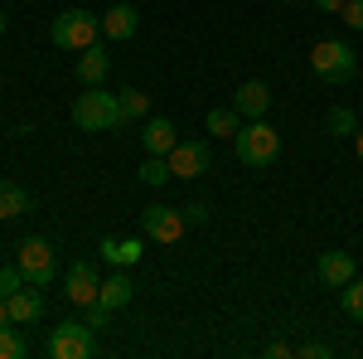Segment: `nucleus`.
Here are the masks:
<instances>
[{
  "label": "nucleus",
  "mask_w": 363,
  "mask_h": 359,
  "mask_svg": "<svg viewBox=\"0 0 363 359\" xmlns=\"http://www.w3.org/2000/svg\"><path fill=\"white\" fill-rule=\"evenodd\" d=\"M233 151H238V161L247 170H267V166H277V156H281V132L267 117H252V122H242V132L233 136Z\"/></svg>",
  "instance_id": "1"
},
{
  "label": "nucleus",
  "mask_w": 363,
  "mask_h": 359,
  "mask_svg": "<svg viewBox=\"0 0 363 359\" xmlns=\"http://www.w3.org/2000/svg\"><path fill=\"white\" fill-rule=\"evenodd\" d=\"M73 127L78 132H116V127H126L121 97L116 92H102V87H87L83 97L73 102Z\"/></svg>",
  "instance_id": "2"
},
{
  "label": "nucleus",
  "mask_w": 363,
  "mask_h": 359,
  "mask_svg": "<svg viewBox=\"0 0 363 359\" xmlns=\"http://www.w3.org/2000/svg\"><path fill=\"white\" fill-rule=\"evenodd\" d=\"M97 34H102V15H92V10H63V15H54V44L68 49V54L92 49Z\"/></svg>",
  "instance_id": "3"
},
{
  "label": "nucleus",
  "mask_w": 363,
  "mask_h": 359,
  "mask_svg": "<svg viewBox=\"0 0 363 359\" xmlns=\"http://www.w3.org/2000/svg\"><path fill=\"white\" fill-rule=\"evenodd\" d=\"M310 68L325 78V83H354V73H359V58L354 49L344 44V39H320L315 49H310Z\"/></svg>",
  "instance_id": "4"
},
{
  "label": "nucleus",
  "mask_w": 363,
  "mask_h": 359,
  "mask_svg": "<svg viewBox=\"0 0 363 359\" xmlns=\"http://www.w3.org/2000/svg\"><path fill=\"white\" fill-rule=\"evenodd\" d=\"M49 359H92L97 350V331L87 326V321H58L54 331H49Z\"/></svg>",
  "instance_id": "5"
},
{
  "label": "nucleus",
  "mask_w": 363,
  "mask_h": 359,
  "mask_svg": "<svg viewBox=\"0 0 363 359\" xmlns=\"http://www.w3.org/2000/svg\"><path fill=\"white\" fill-rule=\"evenodd\" d=\"M15 267L25 272L29 286H54V272H58V252L49 238H25L15 248Z\"/></svg>",
  "instance_id": "6"
},
{
  "label": "nucleus",
  "mask_w": 363,
  "mask_h": 359,
  "mask_svg": "<svg viewBox=\"0 0 363 359\" xmlns=\"http://www.w3.org/2000/svg\"><path fill=\"white\" fill-rule=\"evenodd\" d=\"M140 228H145V238H150V243H179V238H184V228H189V223H184V209H169V204H145V209H140Z\"/></svg>",
  "instance_id": "7"
},
{
  "label": "nucleus",
  "mask_w": 363,
  "mask_h": 359,
  "mask_svg": "<svg viewBox=\"0 0 363 359\" xmlns=\"http://www.w3.org/2000/svg\"><path fill=\"white\" fill-rule=\"evenodd\" d=\"M97 291H102V277H97L92 262H73V267L63 272V296H68L73 306H92Z\"/></svg>",
  "instance_id": "8"
},
{
  "label": "nucleus",
  "mask_w": 363,
  "mask_h": 359,
  "mask_svg": "<svg viewBox=\"0 0 363 359\" xmlns=\"http://www.w3.org/2000/svg\"><path fill=\"white\" fill-rule=\"evenodd\" d=\"M169 170H174V180H199L208 170V141H179L169 151Z\"/></svg>",
  "instance_id": "9"
},
{
  "label": "nucleus",
  "mask_w": 363,
  "mask_h": 359,
  "mask_svg": "<svg viewBox=\"0 0 363 359\" xmlns=\"http://www.w3.org/2000/svg\"><path fill=\"white\" fill-rule=\"evenodd\" d=\"M5 306H10V321H15V326H34V321H44V311H49V306H44V286H29V282L15 296H5Z\"/></svg>",
  "instance_id": "10"
},
{
  "label": "nucleus",
  "mask_w": 363,
  "mask_h": 359,
  "mask_svg": "<svg viewBox=\"0 0 363 359\" xmlns=\"http://www.w3.org/2000/svg\"><path fill=\"white\" fill-rule=\"evenodd\" d=\"M315 272H320V282H325V286H349V282L359 277V262H354L349 252L330 248V252H320V262H315Z\"/></svg>",
  "instance_id": "11"
},
{
  "label": "nucleus",
  "mask_w": 363,
  "mask_h": 359,
  "mask_svg": "<svg viewBox=\"0 0 363 359\" xmlns=\"http://www.w3.org/2000/svg\"><path fill=\"white\" fill-rule=\"evenodd\" d=\"M233 107L242 112V122H252V117H267V107H272V87L262 83V78H247V83L233 92Z\"/></svg>",
  "instance_id": "12"
},
{
  "label": "nucleus",
  "mask_w": 363,
  "mask_h": 359,
  "mask_svg": "<svg viewBox=\"0 0 363 359\" xmlns=\"http://www.w3.org/2000/svg\"><path fill=\"white\" fill-rule=\"evenodd\" d=\"M140 146H145V156H169V151L179 146L174 122H169V117H150V122H145V132H140Z\"/></svg>",
  "instance_id": "13"
},
{
  "label": "nucleus",
  "mask_w": 363,
  "mask_h": 359,
  "mask_svg": "<svg viewBox=\"0 0 363 359\" xmlns=\"http://www.w3.org/2000/svg\"><path fill=\"white\" fill-rule=\"evenodd\" d=\"M131 296H136L131 277H126V267H116V272L102 282V291H97V306H107V311H121V306H131Z\"/></svg>",
  "instance_id": "14"
},
{
  "label": "nucleus",
  "mask_w": 363,
  "mask_h": 359,
  "mask_svg": "<svg viewBox=\"0 0 363 359\" xmlns=\"http://www.w3.org/2000/svg\"><path fill=\"white\" fill-rule=\"evenodd\" d=\"M112 73V58H107V49L102 44H92V49H83L78 54V78H83L87 87H102V78Z\"/></svg>",
  "instance_id": "15"
},
{
  "label": "nucleus",
  "mask_w": 363,
  "mask_h": 359,
  "mask_svg": "<svg viewBox=\"0 0 363 359\" xmlns=\"http://www.w3.org/2000/svg\"><path fill=\"white\" fill-rule=\"evenodd\" d=\"M136 29H140L136 5H112V10L102 15V34H107V39H131Z\"/></svg>",
  "instance_id": "16"
},
{
  "label": "nucleus",
  "mask_w": 363,
  "mask_h": 359,
  "mask_svg": "<svg viewBox=\"0 0 363 359\" xmlns=\"http://www.w3.org/2000/svg\"><path fill=\"white\" fill-rule=\"evenodd\" d=\"M140 238H102V262H112V267H136L140 262Z\"/></svg>",
  "instance_id": "17"
},
{
  "label": "nucleus",
  "mask_w": 363,
  "mask_h": 359,
  "mask_svg": "<svg viewBox=\"0 0 363 359\" xmlns=\"http://www.w3.org/2000/svg\"><path fill=\"white\" fill-rule=\"evenodd\" d=\"M29 214V190L15 180H0V219H20Z\"/></svg>",
  "instance_id": "18"
},
{
  "label": "nucleus",
  "mask_w": 363,
  "mask_h": 359,
  "mask_svg": "<svg viewBox=\"0 0 363 359\" xmlns=\"http://www.w3.org/2000/svg\"><path fill=\"white\" fill-rule=\"evenodd\" d=\"M238 132H242V112L238 107H213L208 112V136H238Z\"/></svg>",
  "instance_id": "19"
},
{
  "label": "nucleus",
  "mask_w": 363,
  "mask_h": 359,
  "mask_svg": "<svg viewBox=\"0 0 363 359\" xmlns=\"http://www.w3.org/2000/svg\"><path fill=\"white\" fill-rule=\"evenodd\" d=\"M359 127H363V122L349 107H330V117H325V132H330V136H354Z\"/></svg>",
  "instance_id": "20"
},
{
  "label": "nucleus",
  "mask_w": 363,
  "mask_h": 359,
  "mask_svg": "<svg viewBox=\"0 0 363 359\" xmlns=\"http://www.w3.org/2000/svg\"><path fill=\"white\" fill-rule=\"evenodd\" d=\"M169 175H174L169 170V156H145L140 161V185H165Z\"/></svg>",
  "instance_id": "21"
},
{
  "label": "nucleus",
  "mask_w": 363,
  "mask_h": 359,
  "mask_svg": "<svg viewBox=\"0 0 363 359\" xmlns=\"http://www.w3.org/2000/svg\"><path fill=\"white\" fill-rule=\"evenodd\" d=\"M25 335L15 331V326H0V359H25Z\"/></svg>",
  "instance_id": "22"
},
{
  "label": "nucleus",
  "mask_w": 363,
  "mask_h": 359,
  "mask_svg": "<svg viewBox=\"0 0 363 359\" xmlns=\"http://www.w3.org/2000/svg\"><path fill=\"white\" fill-rule=\"evenodd\" d=\"M145 112H150V92L126 87V92H121V117H126V122H136V117H145Z\"/></svg>",
  "instance_id": "23"
},
{
  "label": "nucleus",
  "mask_w": 363,
  "mask_h": 359,
  "mask_svg": "<svg viewBox=\"0 0 363 359\" xmlns=\"http://www.w3.org/2000/svg\"><path fill=\"white\" fill-rule=\"evenodd\" d=\"M339 301H344V311L354 316V321H363V282L354 277L349 286H339Z\"/></svg>",
  "instance_id": "24"
},
{
  "label": "nucleus",
  "mask_w": 363,
  "mask_h": 359,
  "mask_svg": "<svg viewBox=\"0 0 363 359\" xmlns=\"http://www.w3.org/2000/svg\"><path fill=\"white\" fill-rule=\"evenodd\" d=\"M20 286H25V272H20L15 262H10V267H0V296H15Z\"/></svg>",
  "instance_id": "25"
},
{
  "label": "nucleus",
  "mask_w": 363,
  "mask_h": 359,
  "mask_svg": "<svg viewBox=\"0 0 363 359\" xmlns=\"http://www.w3.org/2000/svg\"><path fill=\"white\" fill-rule=\"evenodd\" d=\"M339 15H344V25H349V29H359V34H363V0H344Z\"/></svg>",
  "instance_id": "26"
},
{
  "label": "nucleus",
  "mask_w": 363,
  "mask_h": 359,
  "mask_svg": "<svg viewBox=\"0 0 363 359\" xmlns=\"http://www.w3.org/2000/svg\"><path fill=\"white\" fill-rule=\"evenodd\" d=\"M184 223H208V204L203 199H189L184 204Z\"/></svg>",
  "instance_id": "27"
},
{
  "label": "nucleus",
  "mask_w": 363,
  "mask_h": 359,
  "mask_svg": "<svg viewBox=\"0 0 363 359\" xmlns=\"http://www.w3.org/2000/svg\"><path fill=\"white\" fill-rule=\"evenodd\" d=\"M296 355H306V359H330V345H325V340H310V345H301Z\"/></svg>",
  "instance_id": "28"
},
{
  "label": "nucleus",
  "mask_w": 363,
  "mask_h": 359,
  "mask_svg": "<svg viewBox=\"0 0 363 359\" xmlns=\"http://www.w3.org/2000/svg\"><path fill=\"white\" fill-rule=\"evenodd\" d=\"M267 355H272V359H281V355H296V350H291L286 340H277V345H267Z\"/></svg>",
  "instance_id": "29"
},
{
  "label": "nucleus",
  "mask_w": 363,
  "mask_h": 359,
  "mask_svg": "<svg viewBox=\"0 0 363 359\" xmlns=\"http://www.w3.org/2000/svg\"><path fill=\"white\" fill-rule=\"evenodd\" d=\"M315 5H320L325 15H339V10H344V0H315Z\"/></svg>",
  "instance_id": "30"
},
{
  "label": "nucleus",
  "mask_w": 363,
  "mask_h": 359,
  "mask_svg": "<svg viewBox=\"0 0 363 359\" xmlns=\"http://www.w3.org/2000/svg\"><path fill=\"white\" fill-rule=\"evenodd\" d=\"M0 326H15V321H10V306H5V296H0Z\"/></svg>",
  "instance_id": "31"
},
{
  "label": "nucleus",
  "mask_w": 363,
  "mask_h": 359,
  "mask_svg": "<svg viewBox=\"0 0 363 359\" xmlns=\"http://www.w3.org/2000/svg\"><path fill=\"white\" fill-rule=\"evenodd\" d=\"M354 151H359V161H363V127L354 132Z\"/></svg>",
  "instance_id": "32"
},
{
  "label": "nucleus",
  "mask_w": 363,
  "mask_h": 359,
  "mask_svg": "<svg viewBox=\"0 0 363 359\" xmlns=\"http://www.w3.org/2000/svg\"><path fill=\"white\" fill-rule=\"evenodd\" d=\"M0 34H5V10H0Z\"/></svg>",
  "instance_id": "33"
}]
</instances>
